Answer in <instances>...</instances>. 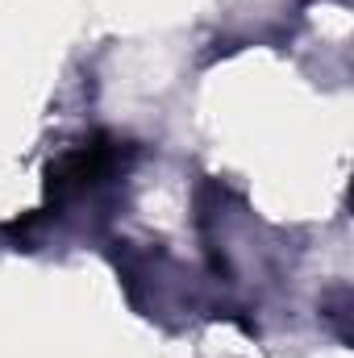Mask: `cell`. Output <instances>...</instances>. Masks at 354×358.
Segmentation results:
<instances>
[{
    "mask_svg": "<svg viewBox=\"0 0 354 358\" xmlns=\"http://www.w3.org/2000/svg\"><path fill=\"white\" fill-rule=\"evenodd\" d=\"M121 163V146L117 142H108V138H92L84 146H76L55 171H50V196L55 200H67V196H80V192H88L96 187L100 179H108V171Z\"/></svg>",
    "mask_w": 354,
    "mask_h": 358,
    "instance_id": "cell-1",
    "label": "cell"
}]
</instances>
